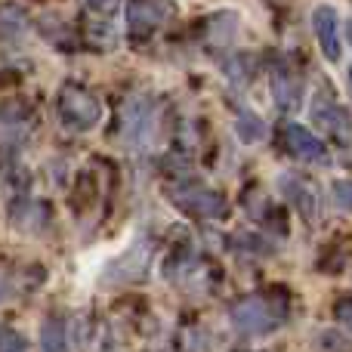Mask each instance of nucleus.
<instances>
[{
    "mask_svg": "<svg viewBox=\"0 0 352 352\" xmlns=\"http://www.w3.org/2000/svg\"><path fill=\"white\" fill-rule=\"evenodd\" d=\"M41 349L43 352H65V322L59 316H50L41 328Z\"/></svg>",
    "mask_w": 352,
    "mask_h": 352,
    "instance_id": "obj_13",
    "label": "nucleus"
},
{
    "mask_svg": "<svg viewBox=\"0 0 352 352\" xmlns=\"http://www.w3.org/2000/svg\"><path fill=\"white\" fill-rule=\"evenodd\" d=\"M281 146H285L287 155H294L300 161H324V155H328L324 142L300 124H285L281 127Z\"/></svg>",
    "mask_w": 352,
    "mask_h": 352,
    "instance_id": "obj_6",
    "label": "nucleus"
},
{
    "mask_svg": "<svg viewBox=\"0 0 352 352\" xmlns=\"http://www.w3.org/2000/svg\"><path fill=\"white\" fill-rule=\"evenodd\" d=\"M331 192H334L337 204L346 207V210H352V179H337L334 186H331Z\"/></svg>",
    "mask_w": 352,
    "mask_h": 352,
    "instance_id": "obj_17",
    "label": "nucleus"
},
{
    "mask_svg": "<svg viewBox=\"0 0 352 352\" xmlns=\"http://www.w3.org/2000/svg\"><path fill=\"white\" fill-rule=\"evenodd\" d=\"M115 3H87L84 6V41L93 50H115L118 28H115Z\"/></svg>",
    "mask_w": 352,
    "mask_h": 352,
    "instance_id": "obj_4",
    "label": "nucleus"
},
{
    "mask_svg": "<svg viewBox=\"0 0 352 352\" xmlns=\"http://www.w3.org/2000/svg\"><path fill=\"white\" fill-rule=\"evenodd\" d=\"M269 87H272L275 109H278L281 115H294V111L303 105V80H300V74L294 72L291 65H272Z\"/></svg>",
    "mask_w": 352,
    "mask_h": 352,
    "instance_id": "obj_5",
    "label": "nucleus"
},
{
    "mask_svg": "<svg viewBox=\"0 0 352 352\" xmlns=\"http://www.w3.org/2000/svg\"><path fill=\"white\" fill-rule=\"evenodd\" d=\"M0 352H28V340L10 324H0Z\"/></svg>",
    "mask_w": 352,
    "mask_h": 352,
    "instance_id": "obj_16",
    "label": "nucleus"
},
{
    "mask_svg": "<svg viewBox=\"0 0 352 352\" xmlns=\"http://www.w3.org/2000/svg\"><path fill=\"white\" fill-rule=\"evenodd\" d=\"M56 111H59V124L72 133H87L102 121V105L87 87L65 84L56 99Z\"/></svg>",
    "mask_w": 352,
    "mask_h": 352,
    "instance_id": "obj_2",
    "label": "nucleus"
},
{
    "mask_svg": "<svg viewBox=\"0 0 352 352\" xmlns=\"http://www.w3.org/2000/svg\"><path fill=\"white\" fill-rule=\"evenodd\" d=\"M334 318L343 324V328L352 331V297H340L334 303Z\"/></svg>",
    "mask_w": 352,
    "mask_h": 352,
    "instance_id": "obj_18",
    "label": "nucleus"
},
{
    "mask_svg": "<svg viewBox=\"0 0 352 352\" xmlns=\"http://www.w3.org/2000/svg\"><path fill=\"white\" fill-rule=\"evenodd\" d=\"M170 201L182 213H192V217H201V219H217L226 213L223 195L213 192V188L198 186V182H182V186H176L170 192Z\"/></svg>",
    "mask_w": 352,
    "mask_h": 352,
    "instance_id": "obj_3",
    "label": "nucleus"
},
{
    "mask_svg": "<svg viewBox=\"0 0 352 352\" xmlns=\"http://www.w3.org/2000/svg\"><path fill=\"white\" fill-rule=\"evenodd\" d=\"M278 186H281V192H285V198L300 210V217H303L306 223L316 219V195H312L309 182L300 179V176H281Z\"/></svg>",
    "mask_w": 352,
    "mask_h": 352,
    "instance_id": "obj_10",
    "label": "nucleus"
},
{
    "mask_svg": "<svg viewBox=\"0 0 352 352\" xmlns=\"http://www.w3.org/2000/svg\"><path fill=\"white\" fill-rule=\"evenodd\" d=\"M124 12H127L130 37H133V41H146V37L161 25V19L170 12V6L167 3H127Z\"/></svg>",
    "mask_w": 352,
    "mask_h": 352,
    "instance_id": "obj_9",
    "label": "nucleus"
},
{
    "mask_svg": "<svg viewBox=\"0 0 352 352\" xmlns=\"http://www.w3.org/2000/svg\"><path fill=\"white\" fill-rule=\"evenodd\" d=\"M146 124H148V102H142V99H130L127 111H124V140L140 142Z\"/></svg>",
    "mask_w": 352,
    "mask_h": 352,
    "instance_id": "obj_11",
    "label": "nucleus"
},
{
    "mask_svg": "<svg viewBox=\"0 0 352 352\" xmlns=\"http://www.w3.org/2000/svg\"><path fill=\"white\" fill-rule=\"evenodd\" d=\"M312 28H316L318 47H322V56L328 62L340 59V22H337L334 6H316L312 12Z\"/></svg>",
    "mask_w": 352,
    "mask_h": 352,
    "instance_id": "obj_8",
    "label": "nucleus"
},
{
    "mask_svg": "<svg viewBox=\"0 0 352 352\" xmlns=\"http://www.w3.org/2000/svg\"><path fill=\"white\" fill-rule=\"evenodd\" d=\"M235 130L241 133L244 142H254V140H260V136H263V121L254 115V111H238Z\"/></svg>",
    "mask_w": 352,
    "mask_h": 352,
    "instance_id": "obj_14",
    "label": "nucleus"
},
{
    "mask_svg": "<svg viewBox=\"0 0 352 352\" xmlns=\"http://www.w3.org/2000/svg\"><path fill=\"white\" fill-rule=\"evenodd\" d=\"M22 28H25V12L19 6H0V31L19 34Z\"/></svg>",
    "mask_w": 352,
    "mask_h": 352,
    "instance_id": "obj_15",
    "label": "nucleus"
},
{
    "mask_svg": "<svg viewBox=\"0 0 352 352\" xmlns=\"http://www.w3.org/2000/svg\"><path fill=\"white\" fill-rule=\"evenodd\" d=\"M312 118H316V124L328 136H334V140H349V133H352L349 111L343 109V105H337L334 99L318 96L316 102H312Z\"/></svg>",
    "mask_w": 352,
    "mask_h": 352,
    "instance_id": "obj_7",
    "label": "nucleus"
},
{
    "mask_svg": "<svg viewBox=\"0 0 352 352\" xmlns=\"http://www.w3.org/2000/svg\"><path fill=\"white\" fill-rule=\"evenodd\" d=\"M10 217H12V223H16L19 229L37 232V229H43V223H37L34 217L47 219V207H43V204H34V201H22V204H16V207L10 210Z\"/></svg>",
    "mask_w": 352,
    "mask_h": 352,
    "instance_id": "obj_12",
    "label": "nucleus"
},
{
    "mask_svg": "<svg viewBox=\"0 0 352 352\" xmlns=\"http://www.w3.org/2000/svg\"><path fill=\"white\" fill-rule=\"evenodd\" d=\"M16 297V285H12V275L6 272V269H0V300H6V297Z\"/></svg>",
    "mask_w": 352,
    "mask_h": 352,
    "instance_id": "obj_19",
    "label": "nucleus"
},
{
    "mask_svg": "<svg viewBox=\"0 0 352 352\" xmlns=\"http://www.w3.org/2000/svg\"><path fill=\"white\" fill-rule=\"evenodd\" d=\"M229 318L241 334L263 337L287 322V291L278 294H250L229 309Z\"/></svg>",
    "mask_w": 352,
    "mask_h": 352,
    "instance_id": "obj_1",
    "label": "nucleus"
},
{
    "mask_svg": "<svg viewBox=\"0 0 352 352\" xmlns=\"http://www.w3.org/2000/svg\"><path fill=\"white\" fill-rule=\"evenodd\" d=\"M349 87H352V68H349Z\"/></svg>",
    "mask_w": 352,
    "mask_h": 352,
    "instance_id": "obj_20",
    "label": "nucleus"
}]
</instances>
